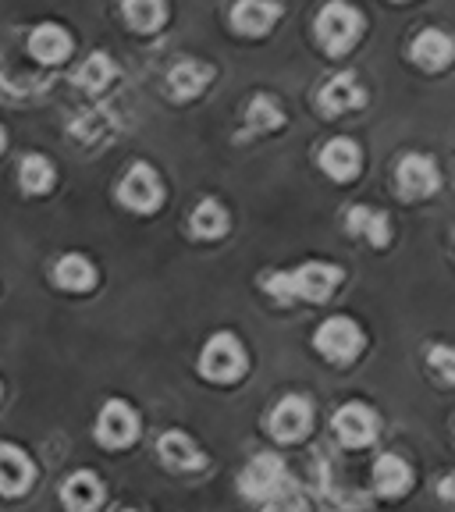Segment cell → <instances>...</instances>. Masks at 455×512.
Wrapping results in <instances>:
<instances>
[{
	"label": "cell",
	"instance_id": "obj_13",
	"mask_svg": "<svg viewBox=\"0 0 455 512\" xmlns=\"http://www.w3.org/2000/svg\"><path fill=\"white\" fill-rule=\"evenodd\" d=\"M320 111H328V114H345V111H356V107H363V86L356 75L342 72L335 75V79L324 82V89H320Z\"/></svg>",
	"mask_w": 455,
	"mask_h": 512
},
{
	"label": "cell",
	"instance_id": "obj_27",
	"mask_svg": "<svg viewBox=\"0 0 455 512\" xmlns=\"http://www.w3.org/2000/svg\"><path fill=\"white\" fill-rule=\"evenodd\" d=\"M246 125L249 132H274V128L285 125V114H281L278 100L274 96H256L253 104H249Z\"/></svg>",
	"mask_w": 455,
	"mask_h": 512
},
{
	"label": "cell",
	"instance_id": "obj_22",
	"mask_svg": "<svg viewBox=\"0 0 455 512\" xmlns=\"http://www.w3.org/2000/svg\"><path fill=\"white\" fill-rule=\"evenodd\" d=\"M210 82V68L200 61H178L168 75V86H171V96L178 100H192V96H200Z\"/></svg>",
	"mask_w": 455,
	"mask_h": 512
},
{
	"label": "cell",
	"instance_id": "obj_30",
	"mask_svg": "<svg viewBox=\"0 0 455 512\" xmlns=\"http://www.w3.org/2000/svg\"><path fill=\"white\" fill-rule=\"evenodd\" d=\"M4 139H8V136H4V128H0V153H4Z\"/></svg>",
	"mask_w": 455,
	"mask_h": 512
},
{
	"label": "cell",
	"instance_id": "obj_10",
	"mask_svg": "<svg viewBox=\"0 0 455 512\" xmlns=\"http://www.w3.org/2000/svg\"><path fill=\"white\" fill-rule=\"evenodd\" d=\"M310 424H313V409H310V402L299 399V395L281 399L271 413V434L278 441H285V445L303 441L306 434H310Z\"/></svg>",
	"mask_w": 455,
	"mask_h": 512
},
{
	"label": "cell",
	"instance_id": "obj_28",
	"mask_svg": "<svg viewBox=\"0 0 455 512\" xmlns=\"http://www.w3.org/2000/svg\"><path fill=\"white\" fill-rule=\"evenodd\" d=\"M431 363L438 367V377L445 384L455 381V360H452V349L448 345H438V349H431Z\"/></svg>",
	"mask_w": 455,
	"mask_h": 512
},
{
	"label": "cell",
	"instance_id": "obj_14",
	"mask_svg": "<svg viewBox=\"0 0 455 512\" xmlns=\"http://www.w3.org/2000/svg\"><path fill=\"white\" fill-rule=\"evenodd\" d=\"M61 502L68 512H93L96 505L104 502V484H100V477L93 470H79L64 480Z\"/></svg>",
	"mask_w": 455,
	"mask_h": 512
},
{
	"label": "cell",
	"instance_id": "obj_2",
	"mask_svg": "<svg viewBox=\"0 0 455 512\" xmlns=\"http://www.w3.org/2000/svg\"><path fill=\"white\" fill-rule=\"evenodd\" d=\"M360 32H363V15L352 4H342V0L328 4L317 15V40L331 57L349 54L356 47V40H360Z\"/></svg>",
	"mask_w": 455,
	"mask_h": 512
},
{
	"label": "cell",
	"instance_id": "obj_29",
	"mask_svg": "<svg viewBox=\"0 0 455 512\" xmlns=\"http://www.w3.org/2000/svg\"><path fill=\"white\" fill-rule=\"evenodd\" d=\"M264 512H306V505L285 491V495H278V498H271V502H264Z\"/></svg>",
	"mask_w": 455,
	"mask_h": 512
},
{
	"label": "cell",
	"instance_id": "obj_18",
	"mask_svg": "<svg viewBox=\"0 0 455 512\" xmlns=\"http://www.w3.org/2000/svg\"><path fill=\"white\" fill-rule=\"evenodd\" d=\"M157 456L164 459V466H171V470H200V466H203V452L192 445V438H189V434H182V431L160 434Z\"/></svg>",
	"mask_w": 455,
	"mask_h": 512
},
{
	"label": "cell",
	"instance_id": "obj_9",
	"mask_svg": "<svg viewBox=\"0 0 455 512\" xmlns=\"http://www.w3.org/2000/svg\"><path fill=\"white\" fill-rule=\"evenodd\" d=\"M331 427H335V438L342 441V445L363 448L377 438V413L363 406V402H349V406H342L335 413Z\"/></svg>",
	"mask_w": 455,
	"mask_h": 512
},
{
	"label": "cell",
	"instance_id": "obj_16",
	"mask_svg": "<svg viewBox=\"0 0 455 512\" xmlns=\"http://www.w3.org/2000/svg\"><path fill=\"white\" fill-rule=\"evenodd\" d=\"M345 228H349L356 239H367L370 246H388L392 242V221L384 210H370V207H352L345 217Z\"/></svg>",
	"mask_w": 455,
	"mask_h": 512
},
{
	"label": "cell",
	"instance_id": "obj_8",
	"mask_svg": "<svg viewBox=\"0 0 455 512\" xmlns=\"http://www.w3.org/2000/svg\"><path fill=\"white\" fill-rule=\"evenodd\" d=\"M438 164L424 153H409L399 160V171H395V185H399L402 200H424L438 189Z\"/></svg>",
	"mask_w": 455,
	"mask_h": 512
},
{
	"label": "cell",
	"instance_id": "obj_25",
	"mask_svg": "<svg viewBox=\"0 0 455 512\" xmlns=\"http://www.w3.org/2000/svg\"><path fill=\"white\" fill-rule=\"evenodd\" d=\"M192 235L196 239H221L228 232V214L217 200H203L200 207L192 210Z\"/></svg>",
	"mask_w": 455,
	"mask_h": 512
},
{
	"label": "cell",
	"instance_id": "obj_31",
	"mask_svg": "<svg viewBox=\"0 0 455 512\" xmlns=\"http://www.w3.org/2000/svg\"><path fill=\"white\" fill-rule=\"evenodd\" d=\"M125 512H136V509H125Z\"/></svg>",
	"mask_w": 455,
	"mask_h": 512
},
{
	"label": "cell",
	"instance_id": "obj_3",
	"mask_svg": "<svg viewBox=\"0 0 455 512\" xmlns=\"http://www.w3.org/2000/svg\"><path fill=\"white\" fill-rule=\"evenodd\" d=\"M200 374L214 384H235L246 374V349L239 345V338L221 331L203 345L200 356Z\"/></svg>",
	"mask_w": 455,
	"mask_h": 512
},
{
	"label": "cell",
	"instance_id": "obj_6",
	"mask_svg": "<svg viewBox=\"0 0 455 512\" xmlns=\"http://www.w3.org/2000/svg\"><path fill=\"white\" fill-rule=\"evenodd\" d=\"M118 200L128 210H136V214H153L160 207V200H164V185H160L157 171L150 164H136V168L121 178Z\"/></svg>",
	"mask_w": 455,
	"mask_h": 512
},
{
	"label": "cell",
	"instance_id": "obj_21",
	"mask_svg": "<svg viewBox=\"0 0 455 512\" xmlns=\"http://www.w3.org/2000/svg\"><path fill=\"white\" fill-rule=\"evenodd\" d=\"M54 281L64 288V292H89V288L96 285V267L89 264L82 253H68L57 260Z\"/></svg>",
	"mask_w": 455,
	"mask_h": 512
},
{
	"label": "cell",
	"instance_id": "obj_17",
	"mask_svg": "<svg viewBox=\"0 0 455 512\" xmlns=\"http://www.w3.org/2000/svg\"><path fill=\"white\" fill-rule=\"evenodd\" d=\"M29 54L36 57L40 64H61L64 57L72 54V36L61 29V25H40L32 29L29 36Z\"/></svg>",
	"mask_w": 455,
	"mask_h": 512
},
{
	"label": "cell",
	"instance_id": "obj_12",
	"mask_svg": "<svg viewBox=\"0 0 455 512\" xmlns=\"http://www.w3.org/2000/svg\"><path fill=\"white\" fill-rule=\"evenodd\" d=\"M278 18H281V8L274 0H239L232 8V25L242 36H267Z\"/></svg>",
	"mask_w": 455,
	"mask_h": 512
},
{
	"label": "cell",
	"instance_id": "obj_5",
	"mask_svg": "<svg viewBox=\"0 0 455 512\" xmlns=\"http://www.w3.org/2000/svg\"><path fill=\"white\" fill-rule=\"evenodd\" d=\"M239 488L246 498H256V502H271V498L285 495L288 491V470L278 456L264 452V456H256L253 463L242 470L239 477Z\"/></svg>",
	"mask_w": 455,
	"mask_h": 512
},
{
	"label": "cell",
	"instance_id": "obj_1",
	"mask_svg": "<svg viewBox=\"0 0 455 512\" xmlns=\"http://www.w3.org/2000/svg\"><path fill=\"white\" fill-rule=\"evenodd\" d=\"M342 281V271L335 264H303L299 271L288 274H271L267 278V292H271L278 303H292V299H306V303H324Z\"/></svg>",
	"mask_w": 455,
	"mask_h": 512
},
{
	"label": "cell",
	"instance_id": "obj_15",
	"mask_svg": "<svg viewBox=\"0 0 455 512\" xmlns=\"http://www.w3.org/2000/svg\"><path fill=\"white\" fill-rule=\"evenodd\" d=\"M360 146L352 139H331L324 150H320V168L324 175L335 178V182H352L356 171H360Z\"/></svg>",
	"mask_w": 455,
	"mask_h": 512
},
{
	"label": "cell",
	"instance_id": "obj_26",
	"mask_svg": "<svg viewBox=\"0 0 455 512\" xmlns=\"http://www.w3.org/2000/svg\"><path fill=\"white\" fill-rule=\"evenodd\" d=\"M118 75V68H114V61L107 54H93L86 57V64L79 68V75H75V82H79L82 89H89V93H100V89L107 86V82Z\"/></svg>",
	"mask_w": 455,
	"mask_h": 512
},
{
	"label": "cell",
	"instance_id": "obj_7",
	"mask_svg": "<svg viewBox=\"0 0 455 512\" xmlns=\"http://www.w3.org/2000/svg\"><path fill=\"white\" fill-rule=\"evenodd\" d=\"M139 434V416L121 399H111L96 416V441L104 448H128Z\"/></svg>",
	"mask_w": 455,
	"mask_h": 512
},
{
	"label": "cell",
	"instance_id": "obj_19",
	"mask_svg": "<svg viewBox=\"0 0 455 512\" xmlns=\"http://www.w3.org/2000/svg\"><path fill=\"white\" fill-rule=\"evenodd\" d=\"M409 484H413V470H409V463L402 456H381L374 463V488L377 495L384 498H399L409 491Z\"/></svg>",
	"mask_w": 455,
	"mask_h": 512
},
{
	"label": "cell",
	"instance_id": "obj_20",
	"mask_svg": "<svg viewBox=\"0 0 455 512\" xmlns=\"http://www.w3.org/2000/svg\"><path fill=\"white\" fill-rule=\"evenodd\" d=\"M413 61L420 64L424 72H441V68H448V61H452V40L438 29L420 32L413 40Z\"/></svg>",
	"mask_w": 455,
	"mask_h": 512
},
{
	"label": "cell",
	"instance_id": "obj_23",
	"mask_svg": "<svg viewBox=\"0 0 455 512\" xmlns=\"http://www.w3.org/2000/svg\"><path fill=\"white\" fill-rule=\"evenodd\" d=\"M18 182H22V189L29 192V196H43V192H50V185H54V164H50L43 153H29V157H22V164H18Z\"/></svg>",
	"mask_w": 455,
	"mask_h": 512
},
{
	"label": "cell",
	"instance_id": "obj_11",
	"mask_svg": "<svg viewBox=\"0 0 455 512\" xmlns=\"http://www.w3.org/2000/svg\"><path fill=\"white\" fill-rule=\"evenodd\" d=\"M36 466L18 445H0V495L18 498L32 488Z\"/></svg>",
	"mask_w": 455,
	"mask_h": 512
},
{
	"label": "cell",
	"instance_id": "obj_24",
	"mask_svg": "<svg viewBox=\"0 0 455 512\" xmlns=\"http://www.w3.org/2000/svg\"><path fill=\"white\" fill-rule=\"evenodd\" d=\"M121 11H125V22L136 32H157L168 18L164 0H121Z\"/></svg>",
	"mask_w": 455,
	"mask_h": 512
},
{
	"label": "cell",
	"instance_id": "obj_4",
	"mask_svg": "<svg viewBox=\"0 0 455 512\" xmlns=\"http://www.w3.org/2000/svg\"><path fill=\"white\" fill-rule=\"evenodd\" d=\"M313 345H317V352L324 356V360L331 363H352L356 356H360L363 349V331L356 320L349 317H331L324 320L317 328V335H313Z\"/></svg>",
	"mask_w": 455,
	"mask_h": 512
}]
</instances>
